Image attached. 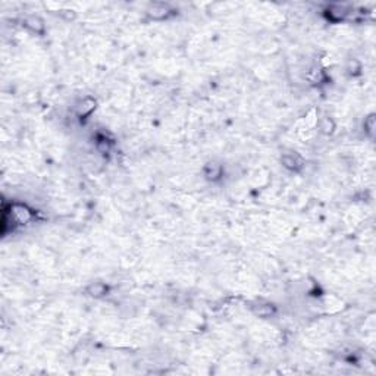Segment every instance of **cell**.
<instances>
[{
    "label": "cell",
    "instance_id": "277c9868",
    "mask_svg": "<svg viewBox=\"0 0 376 376\" xmlns=\"http://www.w3.org/2000/svg\"><path fill=\"white\" fill-rule=\"evenodd\" d=\"M281 165L290 172H300L304 166V160L295 152H287L281 156Z\"/></svg>",
    "mask_w": 376,
    "mask_h": 376
},
{
    "label": "cell",
    "instance_id": "6da1fadb",
    "mask_svg": "<svg viewBox=\"0 0 376 376\" xmlns=\"http://www.w3.org/2000/svg\"><path fill=\"white\" fill-rule=\"evenodd\" d=\"M325 18L332 22V24H338V22H344L347 21L350 16L353 15V9L347 6V5H339V3H334L329 5L325 11H323Z\"/></svg>",
    "mask_w": 376,
    "mask_h": 376
},
{
    "label": "cell",
    "instance_id": "ba28073f",
    "mask_svg": "<svg viewBox=\"0 0 376 376\" xmlns=\"http://www.w3.org/2000/svg\"><path fill=\"white\" fill-rule=\"evenodd\" d=\"M24 25H25L29 31H32L34 34H39V36H42L43 32L46 31L44 21H43L42 18L36 16V15L27 16V18L24 19Z\"/></svg>",
    "mask_w": 376,
    "mask_h": 376
},
{
    "label": "cell",
    "instance_id": "7a4b0ae2",
    "mask_svg": "<svg viewBox=\"0 0 376 376\" xmlns=\"http://www.w3.org/2000/svg\"><path fill=\"white\" fill-rule=\"evenodd\" d=\"M11 219L14 226L27 225L34 219V212L22 203H12L11 204Z\"/></svg>",
    "mask_w": 376,
    "mask_h": 376
},
{
    "label": "cell",
    "instance_id": "3957f363",
    "mask_svg": "<svg viewBox=\"0 0 376 376\" xmlns=\"http://www.w3.org/2000/svg\"><path fill=\"white\" fill-rule=\"evenodd\" d=\"M97 108V100L93 96H84L75 103V115L78 119H87Z\"/></svg>",
    "mask_w": 376,
    "mask_h": 376
},
{
    "label": "cell",
    "instance_id": "8992f818",
    "mask_svg": "<svg viewBox=\"0 0 376 376\" xmlns=\"http://www.w3.org/2000/svg\"><path fill=\"white\" fill-rule=\"evenodd\" d=\"M223 175V166L218 162H208L203 167V177L210 182L219 181Z\"/></svg>",
    "mask_w": 376,
    "mask_h": 376
},
{
    "label": "cell",
    "instance_id": "4fadbf2b",
    "mask_svg": "<svg viewBox=\"0 0 376 376\" xmlns=\"http://www.w3.org/2000/svg\"><path fill=\"white\" fill-rule=\"evenodd\" d=\"M362 70H363L362 62H360V60H357V59H350L349 63H347V68H346V71L349 72L351 77L359 75V74L362 72Z\"/></svg>",
    "mask_w": 376,
    "mask_h": 376
},
{
    "label": "cell",
    "instance_id": "8fae6325",
    "mask_svg": "<svg viewBox=\"0 0 376 376\" xmlns=\"http://www.w3.org/2000/svg\"><path fill=\"white\" fill-rule=\"evenodd\" d=\"M318 126H319V131H321L322 134H325V135H331V134H334L335 128H336V124H335V121L331 118V116L325 115V116H322L321 119H319Z\"/></svg>",
    "mask_w": 376,
    "mask_h": 376
},
{
    "label": "cell",
    "instance_id": "30bf717a",
    "mask_svg": "<svg viewBox=\"0 0 376 376\" xmlns=\"http://www.w3.org/2000/svg\"><path fill=\"white\" fill-rule=\"evenodd\" d=\"M275 312H277L275 306L274 304H269V303H260V304L253 307V313L256 316H259V318H263V319L274 316Z\"/></svg>",
    "mask_w": 376,
    "mask_h": 376
},
{
    "label": "cell",
    "instance_id": "7c38bea8",
    "mask_svg": "<svg viewBox=\"0 0 376 376\" xmlns=\"http://www.w3.org/2000/svg\"><path fill=\"white\" fill-rule=\"evenodd\" d=\"M112 147H113V143L106 135H98L97 139H96V150H97V153H111Z\"/></svg>",
    "mask_w": 376,
    "mask_h": 376
},
{
    "label": "cell",
    "instance_id": "52a82bcc",
    "mask_svg": "<svg viewBox=\"0 0 376 376\" xmlns=\"http://www.w3.org/2000/svg\"><path fill=\"white\" fill-rule=\"evenodd\" d=\"M109 285L106 284V282H91L90 285H87V288H85V293L87 295H90V297H93V298H103V297H106L108 294H109Z\"/></svg>",
    "mask_w": 376,
    "mask_h": 376
},
{
    "label": "cell",
    "instance_id": "9c48e42d",
    "mask_svg": "<svg viewBox=\"0 0 376 376\" xmlns=\"http://www.w3.org/2000/svg\"><path fill=\"white\" fill-rule=\"evenodd\" d=\"M375 126H376V115L372 112L369 115L364 116V121H363V132L366 137H369L370 140H373L375 137Z\"/></svg>",
    "mask_w": 376,
    "mask_h": 376
},
{
    "label": "cell",
    "instance_id": "5b68a950",
    "mask_svg": "<svg viewBox=\"0 0 376 376\" xmlns=\"http://www.w3.org/2000/svg\"><path fill=\"white\" fill-rule=\"evenodd\" d=\"M146 15L152 21H165L172 15V9L169 8V5H165V3H153L147 8Z\"/></svg>",
    "mask_w": 376,
    "mask_h": 376
}]
</instances>
